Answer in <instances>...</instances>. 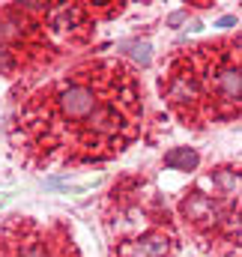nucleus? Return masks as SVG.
Here are the masks:
<instances>
[{"instance_id":"nucleus-1","label":"nucleus","mask_w":242,"mask_h":257,"mask_svg":"<svg viewBox=\"0 0 242 257\" xmlns=\"http://www.w3.org/2000/svg\"><path fill=\"white\" fill-rule=\"evenodd\" d=\"M141 72L87 57L30 87L9 117V147L33 171H72L123 156L144 132Z\"/></svg>"},{"instance_id":"nucleus-2","label":"nucleus","mask_w":242,"mask_h":257,"mask_svg":"<svg viewBox=\"0 0 242 257\" xmlns=\"http://www.w3.org/2000/svg\"><path fill=\"white\" fill-rule=\"evenodd\" d=\"M242 39L224 33L174 51L159 75V96L168 114L191 132L239 123Z\"/></svg>"},{"instance_id":"nucleus-3","label":"nucleus","mask_w":242,"mask_h":257,"mask_svg":"<svg viewBox=\"0 0 242 257\" xmlns=\"http://www.w3.org/2000/svg\"><path fill=\"white\" fill-rule=\"evenodd\" d=\"M126 6L108 3H6L0 6V75H39L90 45L96 27Z\"/></svg>"},{"instance_id":"nucleus-4","label":"nucleus","mask_w":242,"mask_h":257,"mask_svg":"<svg viewBox=\"0 0 242 257\" xmlns=\"http://www.w3.org/2000/svg\"><path fill=\"white\" fill-rule=\"evenodd\" d=\"M111 257H180L182 233L165 194L147 177H120L102 200Z\"/></svg>"},{"instance_id":"nucleus-5","label":"nucleus","mask_w":242,"mask_h":257,"mask_svg":"<svg viewBox=\"0 0 242 257\" xmlns=\"http://www.w3.org/2000/svg\"><path fill=\"white\" fill-rule=\"evenodd\" d=\"M177 227L203 257H239V162L203 171L180 194Z\"/></svg>"},{"instance_id":"nucleus-6","label":"nucleus","mask_w":242,"mask_h":257,"mask_svg":"<svg viewBox=\"0 0 242 257\" xmlns=\"http://www.w3.org/2000/svg\"><path fill=\"white\" fill-rule=\"evenodd\" d=\"M0 257H81V248L63 218L12 212L0 218Z\"/></svg>"},{"instance_id":"nucleus-7","label":"nucleus","mask_w":242,"mask_h":257,"mask_svg":"<svg viewBox=\"0 0 242 257\" xmlns=\"http://www.w3.org/2000/svg\"><path fill=\"white\" fill-rule=\"evenodd\" d=\"M168 171H182V174H191V171H197V165H200V156L194 153V150H188V147H174V150H168L165 153V162H162Z\"/></svg>"}]
</instances>
